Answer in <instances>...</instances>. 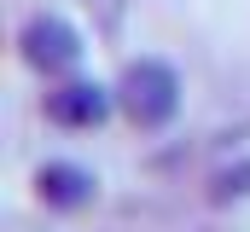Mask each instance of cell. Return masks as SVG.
<instances>
[{"mask_svg":"<svg viewBox=\"0 0 250 232\" xmlns=\"http://www.w3.org/2000/svg\"><path fill=\"white\" fill-rule=\"evenodd\" d=\"M47 116H53L59 128H87V122L105 116V93L87 87V81H70L59 93H47Z\"/></svg>","mask_w":250,"mask_h":232,"instance_id":"3957f363","label":"cell"},{"mask_svg":"<svg viewBox=\"0 0 250 232\" xmlns=\"http://www.w3.org/2000/svg\"><path fill=\"white\" fill-rule=\"evenodd\" d=\"M87 192H93V180L82 169H70V163H53V169H41V197L47 203H59V209H76V203H87Z\"/></svg>","mask_w":250,"mask_h":232,"instance_id":"277c9868","label":"cell"},{"mask_svg":"<svg viewBox=\"0 0 250 232\" xmlns=\"http://www.w3.org/2000/svg\"><path fill=\"white\" fill-rule=\"evenodd\" d=\"M23 58H29L35 70L59 76V70H70V64L82 58V41H76V29H70L64 18L41 12V18H29V23H23Z\"/></svg>","mask_w":250,"mask_h":232,"instance_id":"7a4b0ae2","label":"cell"},{"mask_svg":"<svg viewBox=\"0 0 250 232\" xmlns=\"http://www.w3.org/2000/svg\"><path fill=\"white\" fill-rule=\"evenodd\" d=\"M117 105H123L128 122H140V128H163V122L175 116V105H181V81H175L169 64L140 58V64H128V70H123Z\"/></svg>","mask_w":250,"mask_h":232,"instance_id":"6da1fadb","label":"cell"}]
</instances>
